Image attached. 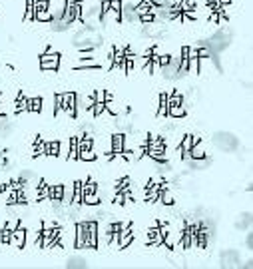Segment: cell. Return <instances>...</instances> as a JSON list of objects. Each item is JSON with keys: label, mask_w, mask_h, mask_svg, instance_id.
I'll return each mask as SVG.
<instances>
[{"label": "cell", "mask_w": 253, "mask_h": 269, "mask_svg": "<svg viewBox=\"0 0 253 269\" xmlns=\"http://www.w3.org/2000/svg\"><path fill=\"white\" fill-rule=\"evenodd\" d=\"M60 66V54L58 52H44L40 54V68L42 70H50V72H56Z\"/></svg>", "instance_id": "obj_1"}, {"label": "cell", "mask_w": 253, "mask_h": 269, "mask_svg": "<svg viewBox=\"0 0 253 269\" xmlns=\"http://www.w3.org/2000/svg\"><path fill=\"white\" fill-rule=\"evenodd\" d=\"M76 104H78V96L74 92H66L62 94V112L68 114L72 120H76Z\"/></svg>", "instance_id": "obj_2"}, {"label": "cell", "mask_w": 253, "mask_h": 269, "mask_svg": "<svg viewBox=\"0 0 253 269\" xmlns=\"http://www.w3.org/2000/svg\"><path fill=\"white\" fill-rule=\"evenodd\" d=\"M98 245V221H86V249H96Z\"/></svg>", "instance_id": "obj_3"}, {"label": "cell", "mask_w": 253, "mask_h": 269, "mask_svg": "<svg viewBox=\"0 0 253 269\" xmlns=\"http://www.w3.org/2000/svg\"><path fill=\"white\" fill-rule=\"evenodd\" d=\"M134 244V231H132V225H124L120 231H118V249H126Z\"/></svg>", "instance_id": "obj_4"}, {"label": "cell", "mask_w": 253, "mask_h": 269, "mask_svg": "<svg viewBox=\"0 0 253 269\" xmlns=\"http://www.w3.org/2000/svg\"><path fill=\"white\" fill-rule=\"evenodd\" d=\"M26 237H28V231L24 229V227H14L12 229V235H10V245L12 247H18V249H24L26 247Z\"/></svg>", "instance_id": "obj_5"}, {"label": "cell", "mask_w": 253, "mask_h": 269, "mask_svg": "<svg viewBox=\"0 0 253 269\" xmlns=\"http://www.w3.org/2000/svg\"><path fill=\"white\" fill-rule=\"evenodd\" d=\"M120 22H138V12L134 8V4H122V10H120Z\"/></svg>", "instance_id": "obj_6"}, {"label": "cell", "mask_w": 253, "mask_h": 269, "mask_svg": "<svg viewBox=\"0 0 253 269\" xmlns=\"http://www.w3.org/2000/svg\"><path fill=\"white\" fill-rule=\"evenodd\" d=\"M74 247H76V249H86V221H78V223H76Z\"/></svg>", "instance_id": "obj_7"}, {"label": "cell", "mask_w": 253, "mask_h": 269, "mask_svg": "<svg viewBox=\"0 0 253 269\" xmlns=\"http://www.w3.org/2000/svg\"><path fill=\"white\" fill-rule=\"evenodd\" d=\"M110 152H112L116 158L124 152V134H122V132H118V134H114V136L110 138Z\"/></svg>", "instance_id": "obj_8"}, {"label": "cell", "mask_w": 253, "mask_h": 269, "mask_svg": "<svg viewBox=\"0 0 253 269\" xmlns=\"http://www.w3.org/2000/svg\"><path fill=\"white\" fill-rule=\"evenodd\" d=\"M100 68V62L96 58H92V56H86L80 60V64L76 66V70H98Z\"/></svg>", "instance_id": "obj_9"}, {"label": "cell", "mask_w": 253, "mask_h": 269, "mask_svg": "<svg viewBox=\"0 0 253 269\" xmlns=\"http://www.w3.org/2000/svg\"><path fill=\"white\" fill-rule=\"evenodd\" d=\"M203 158H207V152H205V147L200 140L198 144H194L192 149H189V160H203Z\"/></svg>", "instance_id": "obj_10"}, {"label": "cell", "mask_w": 253, "mask_h": 269, "mask_svg": "<svg viewBox=\"0 0 253 269\" xmlns=\"http://www.w3.org/2000/svg\"><path fill=\"white\" fill-rule=\"evenodd\" d=\"M185 106L183 104H174V106H168V116L170 118H185Z\"/></svg>", "instance_id": "obj_11"}, {"label": "cell", "mask_w": 253, "mask_h": 269, "mask_svg": "<svg viewBox=\"0 0 253 269\" xmlns=\"http://www.w3.org/2000/svg\"><path fill=\"white\" fill-rule=\"evenodd\" d=\"M26 112H34V114H40V112H42V98H40V96H36V98H28Z\"/></svg>", "instance_id": "obj_12"}, {"label": "cell", "mask_w": 253, "mask_h": 269, "mask_svg": "<svg viewBox=\"0 0 253 269\" xmlns=\"http://www.w3.org/2000/svg\"><path fill=\"white\" fill-rule=\"evenodd\" d=\"M78 160L80 162H96L98 160V152H94V147L92 149H80Z\"/></svg>", "instance_id": "obj_13"}, {"label": "cell", "mask_w": 253, "mask_h": 269, "mask_svg": "<svg viewBox=\"0 0 253 269\" xmlns=\"http://www.w3.org/2000/svg\"><path fill=\"white\" fill-rule=\"evenodd\" d=\"M66 160H70V162H76V160H78V138H76V136L70 138V149H68Z\"/></svg>", "instance_id": "obj_14"}, {"label": "cell", "mask_w": 253, "mask_h": 269, "mask_svg": "<svg viewBox=\"0 0 253 269\" xmlns=\"http://www.w3.org/2000/svg\"><path fill=\"white\" fill-rule=\"evenodd\" d=\"M82 203H86V205H100V203H102V197H100L98 192H96V194H84V196H82Z\"/></svg>", "instance_id": "obj_15"}, {"label": "cell", "mask_w": 253, "mask_h": 269, "mask_svg": "<svg viewBox=\"0 0 253 269\" xmlns=\"http://www.w3.org/2000/svg\"><path fill=\"white\" fill-rule=\"evenodd\" d=\"M157 201H162L164 205H174V203H176V197H174V194H172L168 188H164L162 194H160V199H157Z\"/></svg>", "instance_id": "obj_16"}, {"label": "cell", "mask_w": 253, "mask_h": 269, "mask_svg": "<svg viewBox=\"0 0 253 269\" xmlns=\"http://www.w3.org/2000/svg\"><path fill=\"white\" fill-rule=\"evenodd\" d=\"M187 72L189 74H200V58H196V56L187 58Z\"/></svg>", "instance_id": "obj_17"}, {"label": "cell", "mask_w": 253, "mask_h": 269, "mask_svg": "<svg viewBox=\"0 0 253 269\" xmlns=\"http://www.w3.org/2000/svg\"><path fill=\"white\" fill-rule=\"evenodd\" d=\"M46 156H52V158H58L60 156V142H48L46 144Z\"/></svg>", "instance_id": "obj_18"}, {"label": "cell", "mask_w": 253, "mask_h": 269, "mask_svg": "<svg viewBox=\"0 0 253 269\" xmlns=\"http://www.w3.org/2000/svg\"><path fill=\"white\" fill-rule=\"evenodd\" d=\"M46 154V142H42L40 138H34V158H40Z\"/></svg>", "instance_id": "obj_19"}, {"label": "cell", "mask_w": 253, "mask_h": 269, "mask_svg": "<svg viewBox=\"0 0 253 269\" xmlns=\"http://www.w3.org/2000/svg\"><path fill=\"white\" fill-rule=\"evenodd\" d=\"M26 104H28V98H24L22 94H18V98H16V102H14V112H16V114L26 112Z\"/></svg>", "instance_id": "obj_20"}, {"label": "cell", "mask_w": 253, "mask_h": 269, "mask_svg": "<svg viewBox=\"0 0 253 269\" xmlns=\"http://www.w3.org/2000/svg\"><path fill=\"white\" fill-rule=\"evenodd\" d=\"M22 20H24V22L34 20V0H26V14H24Z\"/></svg>", "instance_id": "obj_21"}, {"label": "cell", "mask_w": 253, "mask_h": 269, "mask_svg": "<svg viewBox=\"0 0 253 269\" xmlns=\"http://www.w3.org/2000/svg\"><path fill=\"white\" fill-rule=\"evenodd\" d=\"M92 98H94V102H106V100H112V96L106 92V90H96V92L92 94Z\"/></svg>", "instance_id": "obj_22"}, {"label": "cell", "mask_w": 253, "mask_h": 269, "mask_svg": "<svg viewBox=\"0 0 253 269\" xmlns=\"http://www.w3.org/2000/svg\"><path fill=\"white\" fill-rule=\"evenodd\" d=\"M34 20H36V22H50V20H52V10L34 12Z\"/></svg>", "instance_id": "obj_23"}, {"label": "cell", "mask_w": 253, "mask_h": 269, "mask_svg": "<svg viewBox=\"0 0 253 269\" xmlns=\"http://www.w3.org/2000/svg\"><path fill=\"white\" fill-rule=\"evenodd\" d=\"M66 267H86V259L84 257H70Z\"/></svg>", "instance_id": "obj_24"}, {"label": "cell", "mask_w": 253, "mask_h": 269, "mask_svg": "<svg viewBox=\"0 0 253 269\" xmlns=\"http://www.w3.org/2000/svg\"><path fill=\"white\" fill-rule=\"evenodd\" d=\"M62 114V94L54 96V118H58Z\"/></svg>", "instance_id": "obj_25"}, {"label": "cell", "mask_w": 253, "mask_h": 269, "mask_svg": "<svg viewBox=\"0 0 253 269\" xmlns=\"http://www.w3.org/2000/svg\"><path fill=\"white\" fill-rule=\"evenodd\" d=\"M114 203H116V205H124V196H122V192H118V194H116Z\"/></svg>", "instance_id": "obj_26"}, {"label": "cell", "mask_w": 253, "mask_h": 269, "mask_svg": "<svg viewBox=\"0 0 253 269\" xmlns=\"http://www.w3.org/2000/svg\"><path fill=\"white\" fill-rule=\"evenodd\" d=\"M247 249H253V235H247Z\"/></svg>", "instance_id": "obj_27"}, {"label": "cell", "mask_w": 253, "mask_h": 269, "mask_svg": "<svg viewBox=\"0 0 253 269\" xmlns=\"http://www.w3.org/2000/svg\"><path fill=\"white\" fill-rule=\"evenodd\" d=\"M219 6H226V4H231V0H217Z\"/></svg>", "instance_id": "obj_28"}, {"label": "cell", "mask_w": 253, "mask_h": 269, "mask_svg": "<svg viewBox=\"0 0 253 269\" xmlns=\"http://www.w3.org/2000/svg\"><path fill=\"white\" fill-rule=\"evenodd\" d=\"M0 96H2V94H0Z\"/></svg>", "instance_id": "obj_29"}]
</instances>
